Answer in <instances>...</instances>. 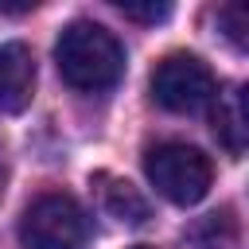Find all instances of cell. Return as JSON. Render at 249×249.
<instances>
[{
	"label": "cell",
	"mask_w": 249,
	"mask_h": 249,
	"mask_svg": "<svg viewBox=\"0 0 249 249\" xmlns=\"http://www.w3.org/2000/svg\"><path fill=\"white\" fill-rule=\"evenodd\" d=\"M117 12L124 16V19H140V23H156V19H167L171 16V4L167 0H148V4H140V0H117Z\"/></svg>",
	"instance_id": "9c48e42d"
},
{
	"label": "cell",
	"mask_w": 249,
	"mask_h": 249,
	"mask_svg": "<svg viewBox=\"0 0 249 249\" xmlns=\"http://www.w3.org/2000/svg\"><path fill=\"white\" fill-rule=\"evenodd\" d=\"M101 183V202L113 218L128 222V226H140L148 218V198L128 183V179H113V175H97Z\"/></svg>",
	"instance_id": "52a82bcc"
},
{
	"label": "cell",
	"mask_w": 249,
	"mask_h": 249,
	"mask_svg": "<svg viewBox=\"0 0 249 249\" xmlns=\"http://www.w3.org/2000/svg\"><path fill=\"white\" fill-rule=\"evenodd\" d=\"M4 183H8V163H4V152H0V195H4Z\"/></svg>",
	"instance_id": "30bf717a"
},
{
	"label": "cell",
	"mask_w": 249,
	"mask_h": 249,
	"mask_svg": "<svg viewBox=\"0 0 249 249\" xmlns=\"http://www.w3.org/2000/svg\"><path fill=\"white\" fill-rule=\"evenodd\" d=\"M23 249H82L89 241V218L70 195H39L19 218Z\"/></svg>",
	"instance_id": "7a4b0ae2"
},
{
	"label": "cell",
	"mask_w": 249,
	"mask_h": 249,
	"mask_svg": "<svg viewBox=\"0 0 249 249\" xmlns=\"http://www.w3.org/2000/svg\"><path fill=\"white\" fill-rule=\"evenodd\" d=\"M218 27L226 31V39L249 54V0H230L218 8Z\"/></svg>",
	"instance_id": "ba28073f"
},
{
	"label": "cell",
	"mask_w": 249,
	"mask_h": 249,
	"mask_svg": "<svg viewBox=\"0 0 249 249\" xmlns=\"http://www.w3.org/2000/svg\"><path fill=\"white\" fill-rule=\"evenodd\" d=\"M214 136L230 148V152H245L249 148V86H226L214 97Z\"/></svg>",
	"instance_id": "8992f818"
},
{
	"label": "cell",
	"mask_w": 249,
	"mask_h": 249,
	"mask_svg": "<svg viewBox=\"0 0 249 249\" xmlns=\"http://www.w3.org/2000/svg\"><path fill=\"white\" fill-rule=\"evenodd\" d=\"M144 171H148L152 187L175 206H195L210 191V160L191 144H156V148H148Z\"/></svg>",
	"instance_id": "3957f363"
},
{
	"label": "cell",
	"mask_w": 249,
	"mask_h": 249,
	"mask_svg": "<svg viewBox=\"0 0 249 249\" xmlns=\"http://www.w3.org/2000/svg\"><path fill=\"white\" fill-rule=\"evenodd\" d=\"M152 97L171 113H198L214 97V74L195 54H167L152 70Z\"/></svg>",
	"instance_id": "277c9868"
},
{
	"label": "cell",
	"mask_w": 249,
	"mask_h": 249,
	"mask_svg": "<svg viewBox=\"0 0 249 249\" xmlns=\"http://www.w3.org/2000/svg\"><path fill=\"white\" fill-rule=\"evenodd\" d=\"M132 249H152V245H132Z\"/></svg>",
	"instance_id": "8fae6325"
},
{
	"label": "cell",
	"mask_w": 249,
	"mask_h": 249,
	"mask_svg": "<svg viewBox=\"0 0 249 249\" xmlns=\"http://www.w3.org/2000/svg\"><path fill=\"white\" fill-rule=\"evenodd\" d=\"M35 89V62L23 43L0 47V113H23Z\"/></svg>",
	"instance_id": "5b68a950"
},
{
	"label": "cell",
	"mask_w": 249,
	"mask_h": 249,
	"mask_svg": "<svg viewBox=\"0 0 249 249\" xmlns=\"http://www.w3.org/2000/svg\"><path fill=\"white\" fill-rule=\"evenodd\" d=\"M54 62H58V74L66 86H74L82 93H101L121 82L124 47L117 43V35L109 27L74 19L70 27H62V35L54 43Z\"/></svg>",
	"instance_id": "6da1fadb"
}]
</instances>
